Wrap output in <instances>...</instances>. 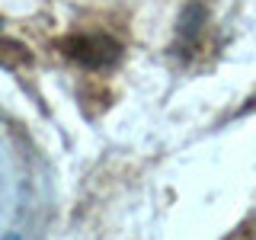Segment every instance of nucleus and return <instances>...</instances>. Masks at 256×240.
I'll return each mask as SVG.
<instances>
[{
	"instance_id": "f257e3e1",
	"label": "nucleus",
	"mask_w": 256,
	"mask_h": 240,
	"mask_svg": "<svg viewBox=\"0 0 256 240\" xmlns=\"http://www.w3.org/2000/svg\"><path fill=\"white\" fill-rule=\"evenodd\" d=\"M10 240H16V237H10Z\"/></svg>"
}]
</instances>
